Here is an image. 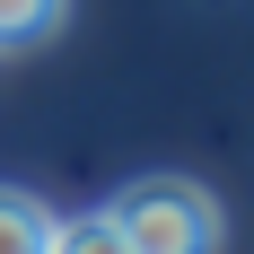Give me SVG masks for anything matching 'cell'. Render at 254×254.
<instances>
[{"label":"cell","mask_w":254,"mask_h":254,"mask_svg":"<svg viewBox=\"0 0 254 254\" xmlns=\"http://www.w3.org/2000/svg\"><path fill=\"white\" fill-rule=\"evenodd\" d=\"M114 228L140 254H210L219 246V202L202 184H184V176H149V184H131L114 202Z\"/></svg>","instance_id":"6da1fadb"},{"label":"cell","mask_w":254,"mask_h":254,"mask_svg":"<svg viewBox=\"0 0 254 254\" xmlns=\"http://www.w3.org/2000/svg\"><path fill=\"white\" fill-rule=\"evenodd\" d=\"M53 228H62V219H53L35 193L0 184V254H44V246H53Z\"/></svg>","instance_id":"7a4b0ae2"},{"label":"cell","mask_w":254,"mask_h":254,"mask_svg":"<svg viewBox=\"0 0 254 254\" xmlns=\"http://www.w3.org/2000/svg\"><path fill=\"white\" fill-rule=\"evenodd\" d=\"M62 9H70V0H0V53L44 44L53 26H62Z\"/></svg>","instance_id":"3957f363"},{"label":"cell","mask_w":254,"mask_h":254,"mask_svg":"<svg viewBox=\"0 0 254 254\" xmlns=\"http://www.w3.org/2000/svg\"><path fill=\"white\" fill-rule=\"evenodd\" d=\"M53 246H123V228H114V210H97V219H70V228H53Z\"/></svg>","instance_id":"277c9868"}]
</instances>
